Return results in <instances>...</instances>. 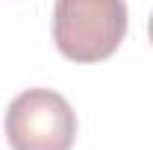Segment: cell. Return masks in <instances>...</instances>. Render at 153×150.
Listing matches in <instances>:
<instances>
[{
  "mask_svg": "<svg viewBox=\"0 0 153 150\" xmlns=\"http://www.w3.org/2000/svg\"><path fill=\"white\" fill-rule=\"evenodd\" d=\"M127 36L124 0H56L53 41L71 62L91 65L109 59Z\"/></svg>",
  "mask_w": 153,
  "mask_h": 150,
  "instance_id": "6da1fadb",
  "label": "cell"
},
{
  "mask_svg": "<svg viewBox=\"0 0 153 150\" xmlns=\"http://www.w3.org/2000/svg\"><path fill=\"white\" fill-rule=\"evenodd\" d=\"M76 112L53 88H27L6 109V141L12 150H71Z\"/></svg>",
  "mask_w": 153,
  "mask_h": 150,
  "instance_id": "7a4b0ae2",
  "label": "cell"
},
{
  "mask_svg": "<svg viewBox=\"0 0 153 150\" xmlns=\"http://www.w3.org/2000/svg\"><path fill=\"white\" fill-rule=\"evenodd\" d=\"M150 41H153V15H150Z\"/></svg>",
  "mask_w": 153,
  "mask_h": 150,
  "instance_id": "3957f363",
  "label": "cell"
}]
</instances>
